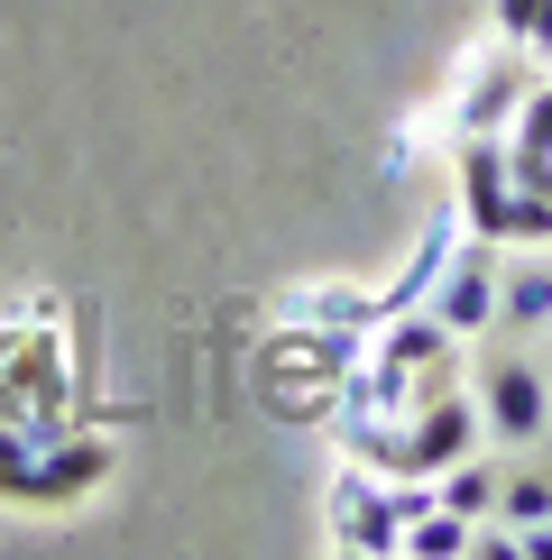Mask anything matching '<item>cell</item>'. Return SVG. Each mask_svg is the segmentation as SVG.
Masks as SVG:
<instances>
[{"instance_id":"8992f818","label":"cell","mask_w":552,"mask_h":560,"mask_svg":"<svg viewBox=\"0 0 552 560\" xmlns=\"http://www.w3.org/2000/svg\"><path fill=\"white\" fill-rule=\"evenodd\" d=\"M470 451H488V432H479V405H470V386H451V395H424V405L405 413V469H396V478H442L451 459H470Z\"/></svg>"},{"instance_id":"7c38bea8","label":"cell","mask_w":552,"mask_h":560,"mask_svg":"<svg viewBox=\"0 0 552 560\" xmlns=\"http://www.w3.org/2000/svg\"><path fill=\"white\" fill-rule=\"evenodd\" d=\"M405 551H414V560H460V551H470V515H451V505L433 497L424 515L405 524Z\"/></svg>"},{"instance_id":"277c9868","label":"cell","mask_w":552,"mask_h":560,"mask_svg":"<svg viewBox=\"0 0 552 560\" xmlns=\"http://www.w3.org/2000/svg\"><path fill=\"white\" fill-rule=\"evenodd\" d=\"M424 313L460 340H497V240H460L442 285L424 294Z\"/></svg>"},{"instance_id":"5bb4252c","label":"cell","mask_w":552,"mask_h":560,"mask_svg":"<svg viewBox=\"0 0 552 560\" xmlns=\"http://www.w3.org/2000/svg\"><path fill=\"white\" fill-rule=\"evenodd\" d=\"M506 156H552V83L534 74V92L516 102V120H506Z\"/></svg>"},{"instance_id":"9c48e42d","label":"cell","mask_w":552,"mask_h":560,"mask_svg":"<svg viewBox=\"0 0 552 560\" xmlns=\"http://www.w3.org/2000/svg\"><path fill=\"white\" fill-rule=\"evenodd\" d=\"M497 487H506V451H470V459H451V469L433 478V497L479 524V515H497Z\"/></svg>"},{"instance_id":"9a60e30c","label":"cell","mask_w":552,"mask_h":560,"mask_svg":"<svg viewBox=\"0 0 552 560\" xmlns=\"http://www.w3.org/2000/svg\"><path fill=\"white\" fill-rule=\"evenodd\" d=\"M543 83H552V65H543Z\"/></svg>"},{"instance_id":"3957f363","label":"cell","mask_w":552,"mask_h":560,"mask_svg":"<svg viewBox=\"0 0 552 560\" xmlns=\"http://www.w3.org/2000/svg\"><path fill=\"white\" fill-rule=\"evenodd\" d=\"M543 65L525 56L516 37H488L470 65H460V92H451V138H506V120H516V102L534 92Z\"/></svg>"},{"instance_id":"30bf717a","label":"cell","mask_w":552,"mask_h":560,"mask_svg":"<svg viewBox=\"0 0 552 560\" xmlns=\"http://www.w3.org/2000/svg\"><path fill=\"white\" fill-rule=\"evenodd\" d=\"M286 322H332V331H378V294H359V285H295V294H286Z\"/></svg>"},{"instance_id":"5b68a950","label":"cell","mask_w":552,"mask_h":560,"mask_svg":"<svg viewBox=\"0 0 552 560\" xmlns=\"http://www.w3.org/2000/svg\"><path fill=\"white\" fill-rule=\"evenodd\" d=\"M451 184H460V230L506 248V212H516V156H506V138H460Z\"/></svg>"},{"instance_id":"52a82bcc","label":"cell","mask_w":552,"mask_h":560,"mask_svg":"<svg viewBox=\"0 0 552 560\" xmlns=\"http://www.w3.org/2000/svg\"><path fill=\"white\" fill-rule=\"evenodd\" d=\"M497 331H552V248H497Z\"/></svg>"},{"instance_id":"7a4b0ae2","label":"cell","mask_w":552,"mask_h":560,"mask_svg":"<svg viewBox=\"0 0 552 560\" xmlns=\"http://www.w3.org/2000/svg\"><path fill=\"white\" fill-rule=\"evenodd\" d=\"M470 405H479L488 451H534V441L552 432V386H543L534 359H516V349L470 359Z\"/></svg>"},{"instance_id":"8fae6325","label":"cell","mask_w":552,"mask_h":560,"mask_svg":"<svg viewBox=\"0 0 552 560\" xmlns=\"http://www.w3.org/2000/svg\"><path fill=\"white\" fill-rule=\"evenodd\" d=\"M497 515H506V524H543V515H552V469H543V459H506Z\"/></svg>"},{"instance_id":"4fadbf2b","label":"cell","mask_w":552,"mask_h":560,"mask_svg":"<svg viewBox=\"0 0 552 560\" xmlns=\"http://www.w3.org/2000/svg\"><path fill=\"white\" fill-rule=\"evenodd\" d=\"M488 37H516L534 65H552V0H497V28Z\"/></svg>"},{"instance_id":"6da1fadb","label":"cell","mask_w":552,"mask_h":560,"mask_svg":"<svg viewBox=\"0 0 552 560\" xmlns=\"http://www.w3.org/2000/svg\"><path fill=\"white\" fill-rule=\"evenodd\" d=\"M433 505V478H378V469H359V459H341V478H332V497H322V515H332V551H350V560H387V551H405V524Z\"/></svg>"},{"instance_id":"ba28073f","label":"cell","mask_w":552,"mask_h":560,"mask_svg":"<svg viewBox=\"0 0 552 560\" xmlns=\"http://www.w3.org/2000/svg\"><path fill=\"white\" fill-rule=\"evenodd\" d=\"M470 240V230H460V212H433L424 230H414V248H405V267L387 276V294H378V322H396V313H414V303H424L433 285H442V267H451V248Z\"/></svg>"}]
</instances>
